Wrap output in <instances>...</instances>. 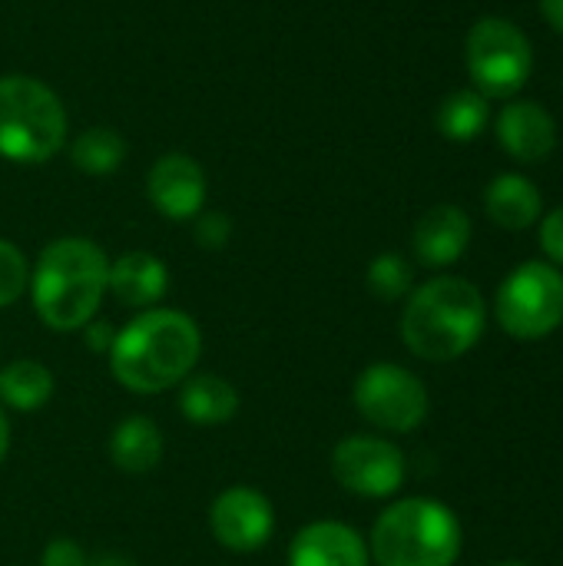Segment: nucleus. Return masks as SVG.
<instances>
[{
  "label": "nucleus",
  "mask_w": 563,
  "mask_h": 566,
  "mask_svg": "<svg viewBox=\"0 0 563 566\" xmlns=\"http://www.w3.org/2000/svg\"><path fill=\"white\" fill-rule=\"evenodd\" d=\"M199 352L202 335L186 312L146 308L129 325H123V332H116L110 368L126 391L159 395L189 378Z\"/></svg>",
  "instance_id": "obj_1"
},
{
  "label": "nucleus",
  "mask_w": 563,
  "mask_h": 566,
  "mask_svg": "<svg viewBox=\"0 0 563 566\" xmlns=\"http://www.w3.org/2000/svg\"><path fill=\"white\" fill-rule=\"evenodd\" d=\"M110 282L106 252L83 239L63 235L43 245L30 272V298L40 322L53 332H80L100 312Z\"/></svg>",
  "instance_id": "obj_2"
},
{
  "label": "nucleus",
  "mask_w": 563,
  "mask_h": 566,
  "mask_svg": "<svg viewBox=\"0 0 563 566\" xmlns=\"http://www.w3.org/2000/svg\"><path fill=\"white\" fill-rule=\"evenodd\" d=\"M488 328L481 289L458 275H438L411 289L402 312V338L425 361H458Z\"/></svg>",
  "instance_id": "obj_3"
},
{
  "label": "nucleus",
  "mask_w": 563,
  "mask_h": 566,
  "mask_svg": "<svg viewBox=\"0 0 563 566\" xmlns=\"http://www.w3.org/2000/svg\"><path fill=\"white\" fill-rule=\"evenodd\" d=\"M368 554L375 566H455L461 557V524L441 501L405 497L378 514Z\"/></svg>",
  "instance_id": "obj_4"
},
{
  "label": "nucleus",
  "mask_w": 563,
  "mask_h": 566,
  "mask_svg": "<svg viewBox=\"0 0 563 566\" xmlns=\"http://www.w3.org/2000/svg\"><path fill=\"white\" fill-rule=\"evenodd\" d=\"M70 133L63 99L37 76H0V156L17 166L50 163Z\"/></svg>",
  "instance_id": "obj_5"
},
{
  "label": "nucleus",
  "mask_w": 563,
  "mask_h": 566,
  "mask_svg": "<svg viewBox=\"0 0 563 566\" xmlns=\"http://www.w3.org/2000/svg\"><path fill=\"white\" fill-rule=\"evenodd\" d=\"M465 63L475 90L488 99H514L534 70L528 33L508 17H481L465 40Z\"/></svg>",
  "instance_id": "obj_6"
},
{
  "label": "nucleus",
  "mask_w": 563,
  "mask_h": 566,
  "mask_svg": "<svg viewBox=\"0 0 563 566\" xmlns=\"http://www.w3.org/2000/svg\"><path fill=\"white\" fill-rule=\"evenodd\" d=\"M498 325L521 342H538L563 325V272L551 262H521L494 295Z\"/></svg>",
  "instance_id": "obj_7"
},
{
  "label": "nucleus",
  "mask_w": 563,
  "mask_h": 566,
  "mask_svg": "<svg viewBox=\"0 0 563 566\" xmlns=\"http://www.w3.org/2000/svg\"><path fill=\"white\" fill-rule=\"evenodd\" d=\"M352 401L368 424L392 434H408L428 418V391L421 378L392 361L368 365L355 378Z\"/></svg>",
  "instance_id": "obj_8"
},
{
  "label": "nucleus",
  "mask_w": 563,
  "mask_h": 566,
  "mask_svg": "<svg viewBox=\"0 0 563 566\" xmlns=\"http://www.w3.org/2000/svg\"><path fill=\"white\" fill-rule=\"evenodd\" d=\"M332 474L348 494L382 501L405 484V454L385 438L355 434L335 444Z\"/></svg>",
  "instance_id": "obj_9"
},
{
  "label": "nucleus",
  "mask_w": 563,
  "mask_h": 566,
  "mask_svg": "<svg viewBox=\"0 0 563 566\" xmlns=\"http://www.w3.org/2000/svg\"><path fill=\"white\" fill-rule=\"evenodd\" d=\"M212 537L232 554H252L265 547L275 531L272 501L256 488H226L209 507Z\"/></svg>",
  "instance_id": "obj_10"
},
{
  "label": "nucleus",
  "mask_w": 563,
  "mask_h": 566,
  "mask_svg": "<svg viewBox=\"0 0 563 566\" xmlns=\"http://www.w3.org/2000/svg\"><path fill=\"white\" fill-rule=\"evenodd\" d=\"M206 172L186 153H166L146 172V196L153 209L173 222L196 219L206 206Z\"/></svg>",
  "instance_id": "obj_11"
},
{
  "label": "nucleus",
  "mask_w": 563,
  "mask_h": 566,
  "mask_svg": "<svg viewBox=\"0 0 563 566\" xmlns=\"http://www.w3.org/2000/svg\"><path fill=\"white\" fill-rule=\"evenodd\" d=\"M504 153L518 163H544L557 149V123L534 99L508 103L494 119Z\"/></svg>",
  "instance_id": "obj_12"
},
{
  "label": "nucleus",
  "mask_w": 563,
  "mask_h": 566,
  "mask_svg": "<svg viewBox=\"0 0 563 566\" xmlns=\"http://www.w3.org/2000/svg\"><path fill=\"white\" fill-rule=\"evenodd\" d=\"M468 245H471V219H468V212L461 206H451V202L431 206L415 222L411 249H415V259L425 269L455 265L465 255Z\"/></svg>",
  "instance_id": "obj_13"
},
{
  "label": "nucleus",
  "mask_w": 563,
  "mask_h": 566,
  "mask_svg": "<svg viewBox=\"0 0 563 566\" xmlns=\"http://www.w3.org/2000/svg\"><path fill=\"white\" fill-rule=\"evenodd\" d=\"M368 544L338 521H315L302 527L289 547V566H368Z\"/></svg>",
  "instance_id": "obj_14"
},
{
  "label": "nucleus",
  "mask_w": 563,
  "mask_h": 566,
  "mask_svg": "<svg viewBox=\"0 0 563 566\" xmlns=\"http://www.w3.org/2000/svg\"><path fill=\"white\" fill-rule=\"evenodd\" d=\"M106 292H113L126 308H156V302L169 292V269L153 252H123L110 262Z\"/></svg>",
  "instance_id": "obj_15"
},
{
  "label": "nucleus",
  "mask_w": 563,
  "mask_h": 566,
  "mask_svg": "<svg viewBox=\"0 0 563 566\" xmlns=\"http://www.w3.org/2000/svg\"><path fill=\"white\" fill-rule=\"evenodd\" d=\"M484 212L494 226L508 232H524L541 222L544 199L541 189L521 172H501L484 189Z\"/></svg>",
  "instance_id": "obj_16"
},
{
  "label": "nucleus",
  "mask_w": 563,
  "mask_h": 566,
  "mask_svg": "<svg viewBox=\"0 0 563 566\" xmlns=\"http://www.w3.org/2000/svg\"><path fill=\"white\" fill-rule=\"evenodd\" d=\"M179 411L192 424H226L239 411V391L219 375H196L183 381Z\"/></svg>",
  "instance_id": "obj_17"
},
{
  "label": "nucleus",
  "mask_w": 563,
  "mask_h": 566,
  "mask_svg": "<svg viewBox=\"0 0 563 566\" xmlns=\"http://www.w3.org/2000/svg\"><path fill=\"white\" fill-rule=\"evenodd\" d=\"M110 458L126 474L153 471L163 461V434H159V428L143 415L126 418L110 438Z\"/></svg>",
  "instance_id": "obj_18"
},
{
  "label": "nucleus",
  "mask_w": 563,
  "mask_h": 566,
  "mask_svg": "<svg viewBox=\"0 0 563 566\" xmlns=\"http://www.w3.org/2000/svg\"><path fill=\"white\" fill-rule=\"evenodd\" d=\"M491 123V99L478 90H455L441 99L435 113V126L451 143H471L478 139Z\"/></svg>",
  "instance_id": "obj_19"
},
{
  "label": "nucleus",
  "mask_w": 563,
  "mask_h": 566,
  "mask_svg": "<svg viewBox=\"0 0 563 566\" xmlns=\"http://www.w3.org/2000/svg\"><path fill=\"white\" fill-rule=\"evenodd\" d=\"M53 371L33 358H17L0 371V398L13 411H40L53 398Z\"/></svg>",
  "instance_id": "obj_20"
},
{
  "label": "nucleus",
  "mask_w": 563,
  "mask_h": 566,
  "mask_svg": "<svg viewBox=\"0 0 563 566\" xmlns=\"http://www.w3.org/2000/svg\"><path fill=\"white\" fill-rule=\"evenodd\" d=\"M126 159V139L113 126H90L70 143V163L86 176H110Z\"/></svg>",
  "instance_id": "obj_21"
},
{
  "label": "nucleus",
  "mask_w": 563,
  "mask_h": 566,
  "mask_svg": "<svg viewBox=\"0 0 563 566\" xmlns=\"http://www.w3.org/2000/svg\"><path fill=\"white\" fill-rule=\"evenodd\" d=\"M368 292L378 298V302H398V298H408L411 295V282H415V272L408 265L405 255L398 252H382L372 259L368 265Z\"/></svg>",
  "instance_id": "obj_22"
},
{
  "label": "nucleus",
  "mask_w": 563,
  "mask_h": 566,
  "mask_svg": "<svg viewBox=\"0 0 563 566\" xmlns=\"http://www.w3.org/2000/svg\"><path fill=\"white\" fill-rule=\"evenodd\" d=\"M27 285H30L27 255L13 242L0 239V308L13 305L27 292Z\"/></svg>",
  "instance_id": "obj_23"
},
{
  "label": "nucleus",
  "mask_w": 563,
  "mask_h": 566,
  "mask_svg": "<svg viewBox=\"0 0 563 566\" xmlns=\"http://www.w3.org/2000/svg\"><path fill=\"white\" fill-rule=\"evenodd\" d=\"M192 235H196V245L199 249L219 252L232 239V219L226 212H199L196 216V226H192Z\"/></svg>",
  "instance_id": "obj_24"
},
{
  "label": "nucleus",
  "mask_w": 563,
  "mask_h": 566,
  "mask_svg": "<svg viewBox=\"0 0 563 566\" xmlns=\"http://www.w3.org/2000/svg\"><path fill=\"white\" fill-rule=\"evenodd\" d=\"M541 249L551 259V265L563 269V206L551 209L541 219Z\"/></svg>",
  "instance_id": "obj_25"
},
{
  "label": "nucleus",
  "mask_w": 563,
  "mask_h": 566,
  "mask_svg": "<svg viewBox=\"0 0 563 566\" xmlns=\"http://www.w3.org/2000/svg\"><path fill=\"white\" fill-rule=\"evenodd\" d=\"M86 554L76 541L70 537H56L43 547V566H86Z\"/></svg>",
  "instance_id": "obj_26"
},
{
  "label": "nucleus",
  "mask_w": 563,
  "mask_h": 566,
  "mask_svg": "<svg viewBox=\"0 0 563 566\" xmlns=\"http://www.w3.org/2000/svg\"><path fill=\"white\" fill-rule=\"evenodd\" d=\"M83 335H86V342H90V348L93 352H106L110 355V348H113V332H110V325L106 322H90V325H83Z\"/></svg>",
  "instance_id": "obj_27"
},
{
  "label": "nucleus",
  "mask_w": 563,
  "mask_h": 566,
  "mask_svg": "<svg viewBox=\"0 0 563 566\" xmlns=\"http://www.w3.org/2000/svg\"><path fill=\"white\" fill-rule=\"evenodd\" d=\"M541 13H544V20L563 36V0H541Z\"/></svg>",
  "instance_id": "obj_28"
},
{
  "label": "nucleus",
  "mask_w": 563,
  "mask_h": 566,
  "mask_svg": "<svg viewBox=\"0 0 563 566\" xmlns=\"http://www.w3.org/2000/svg\"><path fill=\"white\" fill-rule=\"evenodd\" d=\"M7 448H10V424H7V415L0 411V461L7 458Z\"/></svg>",
  "instance_id": "obj_29"
},
{
  "label": "nucleus",
  "mask_w": 563,
  "mask_h": 566,
  "mask_svg": "<svg viewBox=\"0 0 563 566\" xmlns=\"http://www.w3.org/2000/svg\"><path fill=\"white\" fill-rule=\"evenodd\" d=\"M86 566H126V564H119V560H100V564H86Z\"/></svg>",
  "instance_id": "obj_30"
},
{
  "label": "nucleus",
  "mask_w": 563,
  "mask_h": 566,
  "mask_svg": "<svg viewBox=\"0 0 563 566\" xmlns=\"http://www.w3.org/2000/svg\"><path fill=\"white\" fill-rule=\"evenodd\" d=\"M494 566H528V564H521V560H501V564H494Z\"/></svg>",
  "instance_id": "obj_31"
}]
</instances>
